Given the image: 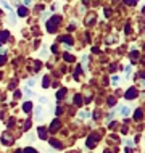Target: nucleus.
<instances>
[{
	"instance_id": "2",
	"label": "nucleus",
	"mask_w": 145,
	"mask_h": 153,
	"mask_svg": "<svg viewBox=\"0 0 145 153\" xmlns=\"http://www.w3.org/2000/svg\"><path fill=\"white\" fill-rule=\"evenodd\" d=\"M137 95H139L137 89H135V87H131V89H127V92L124 94V97H126L127 100H134V98H137Z\"/></svg>"
},
{
	"instance_id": "10",
	"label": "nucleus",
	"mask_w": 145,
	"mask_h": 153,
	"mask_svg": "<svg viewBox=\"0 0 145 153\" xmlns=\"http://www.w3.org/2000/svg\"><path fill=\"white\" fill-rule=\"evenodd\" d=\"M60 40L61 42H65V44H68V45H73V39L69 36H65V37H60Z\"/></svg>"
},
{
	"instance_id": "30",
	"label": "nucleus",
	"mask_w": 145,
	"mask_h": 153,
	"mask_svg": "<svg viewBox=\"0 0 145 153\" xmlns=\"http://www.w3.org/2000/svg\"><path fill=\"white\" fill-rule=\"evenodd\" d=\"M24 5H31V0H24Z\"/></svg>"
},
{
	"instance_id": "12",
	"label": "nucleus",
	"mask_w": 145,
	"mask_h": 153,
	"mask_svg": "<svg viewBox=\"0 0 145 153\" xmlns=\"http://www.w3.org/2000/svg\"><path fill=\"white\" fill-rule=\"evenodd\" d=\"M48 85H50V77L45 76V77H44V81H42V87H44V89H47Z\"/></svg>"
},
{
	"instance_id": "13",
	"label": "nucleus",
	"mask_w": 145,
	"mask_h": 153,
	"mask_svg": "<svg viewBox=\"0 0 145 153\" xmlns=\"http://www.w3.org/2000/svg\"><path fill=\"white\" fill-rule=\"evenodd\" d=\"M74 103H76L77 106L82 105V97H81V95H74Z\"/></svg>"
},
{
	"instance_id": "3",
	"label": "nucleus",
	"mask_w": 145,
	"mask_h": 153,
	"mask_svg": "<svg viewBox=\"0 0 145 153\" xmlns=\"http://www.w3.org/2000/svg\"><path fill=\"white\" fill-rule=\"evenodd\" d=\"M86 142H87V147H90V148L95 147V145H97V142H98V135L97 134H90L89 137H87Z\"/></svg>"
},
{
	"instance_id": "1",
	"label": "nucleus",
	"mask_w": 145,
	"mask_h": 153,
	"mask_svg": "<svg viewBox=\"0 0 145 153\" xmlns=\"http://www.w3.org/2000/svg\"><path fill=\"white\" fill-rule=\"evenodd\" d=\"M61 15H53L50 16V19L47 21V31L50 32V34H53V32H57L58 29V26H60V23H61Z\"/></svg>"
},
{
	"instance_id": "11",
	"label": "nucleus",
	"mask_w": 145,
	"mask_h": 153,
	"mask_svg": "<svg viewBox=\"0 0 145 153\" xmlns=\"http://www.w3.org/2000/svg\"><path fill=\"white\" fill-rule=\"evenodd\" d=\"M18 15H19V16H23V18H24V16H28V8L19 7V8H18Z\"/></svg>"
},
{
	"instance_id": "31",
	"label": "nucleus",
	"mask_w": 145,
	"mask_h": 153,
	"mask_svg": "<svg viewBox=\"0 0 145 153\" xmlns=\"http://www.w3.org/2000/svg\"><path fill=\"white\" fill-rule=\"evenodd\" d=\"M105 153H111V152H110V150H106V152H105Z\"/></svg>"
},
{
	"instance_id": "22",
	"label": "nucleus",
	"mask_w": 145,
	"mask_h": 153,
	"mask_svg": "<svg viewBox=\"0 0 145 153\" xmlns=\"http://www.w3.org/2000/svg\"><path fill=\"white\" fill-rule=\"evenodd\" d=\"M24 153H37V150H34V148H31V147H28V148H24Z\"/></svg>"
},
{
	"instance_id": "20",
	"label": "nucleus",
	"mask_w": 145,
	"mask_h": 153,
	"mask_svg": "<svg viewBox=\"0 0 145 153\" xmlns=\"http://www.w3.org/2000/svg\"><path fill=\"white\" fill-rule=\"evenodd\" d=\"M137 2H139V0H124V3H126V5H135Z\"/></svg>"
},
{
	"instance_id": "29",
	"label": "nucleus",
	"mask_w": 145,
	"mask_h": 153,
	"mask_svg": "<svg viewBox=\"0 0 145 153\" xmlns=\"http://www.w3.org/2000/svg\"><path fill=\"white\" fill-rule=\"evenodd\" d=\"M129 74H131V66H127L126 68V76H129Z\"/></svg>"
},
{
	"instance_id": "4",
	"label": "nucleus",
	"mask_w": 145,
	"mask_h": 153,
	"mask_svg": "<svg viewBox=\"0 0 145 153\" xmlns=\"http://www.w3.org/2000/svg\"><path fill=\"white\" fill-rule=\"evenodd\" d=\"M2 143H5V145H11L13 143V137H11V134L8 131H5L2 134Z\"/></svg>"
},
{
	"instance_id": "7",
	"label": "nucleus",
	"mask_w": 145,
	"mask_h": 153,
	"mask_svg": "<svg viewBox=\"0 0 145 153\" xmlns=\"http://www.w3.org/2000/svg\"><path fill=\"white\" fill-rule=\"evenodd\" d=\"M37 132H39V137L42 139V140L47 139V129H45V127H39V129H37Z\"/></svg>"
},
{
	"instance_id": "5",
	"label": "nucleus",
	"mask_w": 145,
	"mask_h": 153,
	"mask_svg": "<svg viewBox=\"0 0 145 153\" xmlns=\"http://www.w3.org/2000/svg\"><path fill=\"white\" fill-rule=\"evenodd\" d=\"M60 126H61L60 119H55V121L50 124V132H57V129H60Z\"/></svg>"
},
{
	"instance_id": "6",
	"label": "nucleus",
	"mask_w": 145,
	"mask_h": 153,
	"mask_svg": "<svg viewBox=\"0 0 145 153\" xmlns=\"http://www.w3.org/2000/svg\"><path fill=\"white\" fill-rule=\"evenodd\" d=\"M8 37H10V32L8 31H0V42H7Z\"/></svg>"
},
{
	"instance_id": "25",
	"label": "nucleus",
	"mask_w": 145,
	"mask_h": 153,
	"mask_svg": "<svg viewBox=\"0 0 145 153\" xmlns=\"http://www.w3.org/2000/svg\"><path fill=\"white\" fill-rule=\"evenodd\" d=\"M24 94H26L28 97H32V95H34V92H32L31 89H26V90H24Z\"/></svg>"
},
{
	"instance_id": "27",
	"label": "nucleus",
	"mask_w": 145,
	"mask_h": 153,
	"mask_svg": "<svg viewBox=\"0 0 145 153\" xmlns=\"http://www.w3.org/2000/svg\"><path fill=\"white\" fill-rule=\"evenodd\" d=\"M131 58H132V61H135V60H137V52H135V50L131 53Z\"/></svg>"
},
{
	"instance_id": "21",
	"label": "nucleus",
	"mask_w": 145,
	"mask_h": 153,
	"mask_svg": "<svg viewBox=\"0 0 145 153\" xmlns=\"http://www.w3.org/2000/svg\"><path fill=\"white\" fill-rule=\"evenodd\" d=\"M87 116H89V113H87V111H81V113H79V118L81 119H86Z\"/></svg>"
},
{
	"instance_id": "19",
	"label": "nucleus",
	"mask_w": 145,
	"mask_h": 153,
	"mask_svg": "<svg viewBox=\"0 0 145 153\" xmlns=\"http://www.w3.org/2000/svg\"><path fill=\"white\" fill-rule=\"evenodd\" d=\"M108 105H110V106L116 105V98H115V97H110V98H108Z\"/></svg>"
},
{
	"instance_id": "14",
	"label": "nucleus",
	"mask_w": 145,
	"mask_h": 153,
	"mask_svg": "<svg viewBox=\"0 0 145 153\" xmlns=\"http://www.w3.org/2000/svg\"><path fill=\"white\" fill-rule=\"evenodd\" d=\"M129 113H131V108H129V106H123V108H121V114H123V116H127Z\"/></svg>"
},
{
	"instance_id": "23",
	"label": "nucleus",
	"mask_w": 145,
	"mask_h": 153,
	"mask_svg": "<svg viewBox=\"0 0 145 153\" xmlns=\"http://www.w3.org/2000/svg\"><path fill=\"white\" fill-rule=\"evenodd\" d=\"M40 114H42V108H40V106H37V110H36V116H37V118H40Z\"/></svg>"
},
{
	"instance_id": "26",
	"label": "nucleus",
	"mask_w": 145,
	"mask_h": 153,
	"mask_svg": "<svg viewBox=\"0 0 145 153\" xmlns=\"http://www.w3.org/2000/svg\"><path fill=\"white\" fill-rule=\"evenodd\" d=\"M111 82H113V84L116 85V84L119 82V77H118V76H113V77H111Z\"/></svg>"
},
{
	"instance_id": "15",
	"label": "nucleus",
	"mask_w": 145,
	"mask_h": 153,
	"mask_svg": "<svg viewBox=\"0 0 145 153\" xmlns=\"http://www.w3.org/2000/svg\"><path fill=\"white\" fill-rule=\"evenodd\" d=\"M63 58H65L66 61H76V58H74L73 55H68V53H63Z\"/></svg>"
},
{
	"instance_id": "18",
	"label": "nucleus",
	"mask_w": 145,
	"mask_h": 153,
	"mask_svg": "<svg viewBox=\"0 0 145 153\" xmlns=\"http://www.w3.org/2000/svg\"><path fill=\"white\" fill-rule=\"evenodd\" d=\"M65 94H66V89H60V90H58V94H57V98L65 97Z\"/></svg>"
},
{
	"instance_id": "17",
	"label": "nucleus",
	"mask_w": 145,
	"mask_h": 153,
	"mask_svg": "<svg viewBox=\"0 0 145 153\" xmlns=\"http://www.w3.org/2000/svg\"><path fill=\"white\" fill-rule=\"evenodd\" d=\"M95 21V15H90V16H87V19H86V24H92Z\"/></svg>"
},
{
	"instance_id": "9",
	"label": "nucleus",
	"mask_w": 145,
	"mask_h": 153,
	"mask_svg": "<svg viewBox=\"0 0 145 153\" xmlns=\"http://www.w3.org/2000/svg\"><path fill=\"white\" fill-rule=\"evenodd\" d=\"M31 110H32V103H31V102H26V103L23 105V111H24V113H29Z\"/></svg>"
},
{
	"instance_id": "28",
	"label": "nucleus",
	"mask_w": 145,
	"mask_h": 153,
	"mask_svg": "<svg viewBox=\"0 0 145 153\" xmlns=\"http://www.w3.org/2000/svg\"><path fill=\"white\" fill-rule=\"evenodd\" d=\"M29 127H31V121L28 119V121H26V124H24V129H29Z\"/></svg>"
},
{
	"instance_id": "16",
	"label": "nucleus",
	"mask_w": 145,
	"mask_h": 153,
	"mask_svg": "<svg viewBox=\"0 0 145 153\" xmlns=\"http://www.w3.org/2000/svg\"><path fill=\"white\" fill-rule=\"evenodd\" d=\"M50 143H52V147H53V148H61V143L58 142V140H53V139H52V140H50Z\"/></svg>"
},
{
	"instance_id": "24",
	"label": "nucleus",
	"mask_w": 145,
	"mask_h": 153,
	"mask_svg": "<svg viewBox=\"0 0 145 153\" xmlns=\"http://www.w3.org/2000/svg\"><path fill=\"white\" fill-rule=\"evenodd\" d=\"M5 61H7V56L5 55H0V66L5 65Z\"/></svg>"
},
{
	"instance_id": "8",
	"label": "nucleus",
	"mask_w": 145,
	"mask_h": 153,
	"mask_svg": "<svg viewBox=\"0 0 145 153\" xmlns=\"http://www.w3.org/2000/svg\"><path fill=\"white\" fill-rule=\"evenodd\" d=\"M142 116H144V111L142 110H135V113H134V119L135 121H140V119H142Z\"/></svg>"
}]
</instances>
